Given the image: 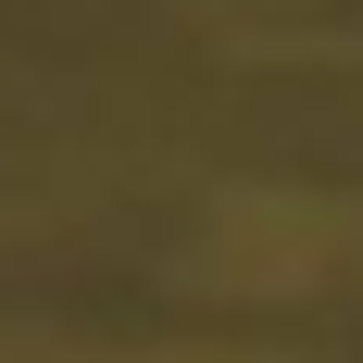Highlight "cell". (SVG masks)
<instances>
[{
	"instance_id": "obj_1",
	"label": "cell",
	"mask_w": 363,
	"mask_h": 363,
	"mask_svg": "<svg viewBox=\"0 0 363 363\" xmlns=\"http://www.w3.org/2000/svg\"><path fill=\"white\" fill-rule=\"evenodd\" d=\"M338 251H363V225L338 201H301V188H263V201H225L213 263H238L225 289H313Z\"/></svg>"
}]
</instances>
